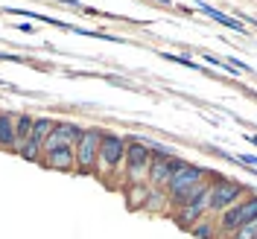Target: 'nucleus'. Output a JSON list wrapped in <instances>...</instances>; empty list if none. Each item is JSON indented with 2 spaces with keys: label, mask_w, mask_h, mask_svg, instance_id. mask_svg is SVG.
<instances>
[{
  "label": "nucleus",
  "mask_w": 257,
  "mask_h": 239,
  "mask_svg": "<svg viewBox=\"0 0 257 239\" xmlns=\"http://www.w3.org/2000/svg\"><path fill=\"white\" fill-rule=\"evenodd\" d=\"M184 204H187V207H184V216H181V219H184V222H196V219L202 216V210L208 207V187H202V190L196 192L193 198H187Z\"/></svg>",
  "instance_id": "0eeeda50"
},
{
  "label": "nucleus",
  "mask_w": 257,
  "mask_h": 239,
  "mask_svg": "<svg viewBox=\"0 0 257 239\" xmlns=\"http://www.w3.org/2000/svg\"><path fill=\"white\" fill-rule=\"evenodd\" d=\"M199 181H202V169L190 166V163H181L176 172L170 175V190H173V195L178 201H187V198H193L196 192L202 190Z\"/></svg>",
  "instance_id": "f257e3e1"
},
{
  "label": "nucleus",
  "mask_w": 257,
  "mask_h": 239,
  "mask_svg": "<svg viewBox=\"0 0 257 239\" xmlns=\"http://www.w3.org/2000/svg\"><path fill=\"white\" fill-rule=\"evenodd\" d=\"M234 239H257V224L254 222H245L237 227V236Z\"/></svg>",
  "instance_id": "2eb2a0df"
},
{
  "label": "nucleus",
  "mask_w": 257,
  "mask_h": 239,
  "mask_svg": "<svg viewBox=\"0 0 257 239\" xmlns=\"http://www.w3.org/2000/svg\"><path fill=\"white\" fill-rule=\"evenodd\" d=\"M178 166H181L178 160H173L170 155H161V158L155 160V166H152V178H155V181H170V175L176 172Z\"/></svg>",
  "instance_id": "1a4fd4ad"
},
{
  "label": "nucleus",
  "mask_w": 257,
  "mask_h": 239,
  "mask_svg": "<svg viewBox=\"0 0 257 239\" xmlns=\"http://www.w3.org/2000/svg\"><path fill=\"white\" fill-rule=\"evenodd\" d=\"M199 9H202L205 15H210V18H213V21H219V24H225V27H231V30L242 32V24H240V21H234V18L222 15V12H216V9H210V6H205V3H199Z\"/></svg>",
  "instance_id": "ddd939ff"
},
{
  "label": "nucleus",
  "mask_w": 257,
  "mask_h": 239,
  "mask_svg": "<svg viewBox=\"0 0 257 239\" xmlns=\"http://www.w3.org/2000/svg\"><path fill=\"white\" fill-rule=\"evenodd\" d=\"M237 195H240V187H237V184H219V187L208 190V207L210 210H225Z\"/></svg>",
  "instance_id": "20e7f679"
},
{
  "label": "nucleus",
  "mask_w": 257,
  "mask_h": 239,
  "mask_svg": "<svg viewBox=\"0 0 257 239\" xmlns=\"http://www.w3.org/2000/svg\"><path fill=\"white\" fill-rule=\"evenodd\" d=\"M193 233H196V239H210V236H213V230H210V224H199V227H196Z\"/></svg>",
  "instance_id": "f3484780"
},
{
  "label": "nucleus",
  "mask_w": 257,
  "mask_h": 239,
  "mask_svg": "<svg viewBox=\"0 0 257 239\" xmlns=\"http://www.w3.org/2000/svg\"><path fill=\"white\" fill-rule=\"evenodd\" d=\"M0 143L3 146L15 143V117L12 114H3L0 117Z\"/></svg>",
  "instance_id": "f8f14e48"
},
{
  "label": "nucleus",
  "mask_w": 257,
  "mask_h": 239,
  "mask_svg": "<svg viewBox=\"0 0 257 239\" xmlns=\"http://www.w3.org/2000/svg\"><path fill=\"white\" fill-rule=\"evenodd\" d=\"M242 163H251V169H254V155H242Z\"/></svg>",
  "instance_id": "a211bd4d"
},
{
  "label": "nucleus",
  "mask_w": 257,
  "mask_h": 239,
  "mask_svg": "<svg viewBox=\"0 0 257 239\" xmlns=\"http://www.w3.org/2000/svg\"><path fill=\"white\" fill-rule=\"evenodd\" d=\"M50 128H53V123L50 120H32V128H30V137H27V143H32V146H38L41 149V143L47 140V134H50Z\"/></svg>",
  "instance_id": "9b49d317"
},
{
  "label": "nucleus",
  "mask_w": 257,
  "mask_h": 239,
  "mask_svg": "<svg viewBox=\"0 0 257 239\" xmlns=\"http://www.w3.org/2000/svg\"><path fill=\"white\" fill-rule=\"evenodd\" d=\"M73 140H79V131H76V126H53L47 134V140H44V146L50 149H62V146H70Z\"/></svg>",
  "instance_id": "39448f33"
},
{
  "label": "nucleus",
  "mask_w": 257,
  "mask_h": 239,
  "mask_svg": "<svg viewBox=\"0 0 257 239\" xmlns=\"http://www.w3.org/2000/svg\"><path fill=\"white\" fill-rule=\"evenodd\" d=\"M99 140H102V134H99L96 128H88L85 134H79V163L82 166H91V163L96 160Z\"/></svg>",
  "instance_id": "7ed1b4c3"
},
{
  "label": "nucleus",
  "mask_w": 257,
  "mask_h": 239,
  "mask_svg": "<svg viewBox=\"0 0 257 239\" xmlns=\"http://www.w3.org/2000/svg\"><path fill=\"white\" fill-rule=\"evenodd\" d=\"M99 155H102L105 166H117L120 158H123V140L120 137H102L99 140Z\"/></svg>",
  "instance_id": "423d86ee"
},
{
  "label": "nucleus",
  "mask_w": 257,
  "mask_h": 239,
  "mask_svg": "<svg viewBox=\"0 0 257 239\" xmlns=\"http://www.w3.org/2000/svg\"><path fill=\"white\" fill-rule=\"evenodd\" d=\"M38 152H41L38 146H32V143H21V155H24V158L35 160V158H38Z\"/></svg>",
  "instance_id": "dca6fc26"
},
{
  "label": "nucleus",
  "mask_w": 257,
  "mask_h": 239,
  "mask_svg": "<svg viewBox=\"0 0 257 239\" xmlns=\"http://www.w3.org/2000/svg\"><path fill=\"white\" fill-rule=\"evenodd\" d=\"M254 216H257V201L251 198V201H245V204H240V207L228 210V213L222 216V224H225V230H237L240 224L254 222Z\"/></svg>",
  "instance_id": "f03ea898"
},
{
  "label": "nucleus",
  "mask_w": 257,
  "mask_h": 239,
  "mask_svg": "<svg viewBox=\"0 0 257 239\" xmlns=\"http://www.w3.org/2000/svg\"><path fill=\"white\" fill-rule=\"evenodd\" d=\"M30 128H32V117H21V120H18V126H15V140L18 143H27Z\"/></svg>",
  "instance_id": "4468645a"
},
{
  "label": "nucleus",
  "mask_w": 257,
  "mask_h": 239,
  "mask_svg": "<svg viewBox=\"0 0 257 239\" xmlns=\"http://www.w3.org/2000/svg\"><path fill=\"white\" fill-rule=\"evenodd\" d=\"M47 163L53 166V169H70V163H73V152H70V146L50 149L47 152Z\"/></svg>",
  "instance_id": "9d476101"
},
{
  "label": "nucleus",
  "mask_w": 257,
  "mask_h": 239,
  "mask_svg": "<svg viewBox=\"0 0 257 239\" xmlns=\"http://www.w3.org/2000/svg\"><path fill=\"white\" fill-rule=\"evenodd\" d=\"M149 163V149L144 143H132L128 146V166H132V175H141Z\"/></svg>",
  "instance_id": "6e6552de"
}]
</instances>
